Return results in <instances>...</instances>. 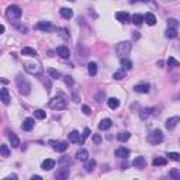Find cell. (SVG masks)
Wrapping results in <instances>:
<instances>
[{"label": "cell", "instance_id": "cell-16", "mask_svg": "<svg viewBox=\"0 0 180 180\" xmlns=\"http://www.w3.org/2000/svg\"><path fill=\"white\" fill-rule=\"evenodd\" d=\"M34 118H31V117H28V118H25L24 121H23V125H21V128H23V131H31L34 128Z\"/></svg>", "mask_w": 180, "mask_h": 180}, {"label": "cell", "instance_id": "cell-34", "mask_svg": "<svg viewBox=\"0 0 180 180\" xmlns=\"http://www.w3.org/2000/svg\"><path fill=\"white\" fill-rule=\"evenodd\" d=\"M104 98H106V93H104V90H98L97 93L94 94V101H96V103H103V101H104Z\"/></svg>", "mask_w": 180, "mask_h": 180}, {"label": "cell", "instance_id": "cell-17", "mask_svg": "<svg viewBox=\"0 0 180 180\" xmlns=\"http://www.w3.org/2000/svg\"><path fill=\"white\" fill-rule=\"evenodd\" d=\"M134 90L137 93H148V92H149V85L145 83V82L138 83V85H135L134 86Z\"/></svg>", "mask_w": 180, "mask_h": 180}, {"label": "cell", "instance_id": "cell-56", "mask_svg": "<svg viewBox=\"0 0 180 180\" xmlns=\"http://www.w3.org/2000/svg\"><path fill=\"white\" fill-rule=\"evenodd\" d=\"M7 179H17V176H16V175H10Z\"/></svg>", "mask_w": 180, "mask_h": 180}, {"label": "cell", "instance_id": "cell-22", "mask_svg": "<svg viewBox=\"0 0 180 180\" xmlns=\"http://www.w3.org/2000/svg\"><path fill=\"white\" fill-rule=\"evenodd\" d=\"M111 125H113V121H111L110 118H104L98 123V128H100L101 131H106V130L111 128Z\"/></svg>", "mask_w": 180, "mask_h": 180}, {"label": "cell", "instance_id": "cell-55", "mask_svg": "<svg viewBox=\"0 0 180 180\" xmlns=\"http://www.w3.org/2000/svg\"><path fill=\"white\" fill-rule=\"evenodd\" d=\"M134 38H135V40H138V38H139V33H134Z\"/></svg>", "mask_w": 180, "mask_h": 180}, {"label": "cell", "instance_id": "cell-31", "mask_svg": "<svg viewBox=\"0 0 180 180\" xmlns=\"http://www.w3.org/2000/svg\"><path fill=\"white\" fill-rule=\"evenodd\" d=\"M130 138H131V134H130L128 131H123V132H120V134L117 135V139H118L120 142H127Z\"/></svg>", "mask_w": 180, "mask_h": 180}, {"label": "cell", "instance_id": "cell-20", "mask_svg": "<svg viewBox=\"0 0 180 180\" xmlns=\"http://www.w3.org/2000/svg\"><path fill=\"white\" fill-rule=\"evenodd\" d=\"M8 141H10V143H11L13 148L20 146V138H18L14 132H10V134H8Z\"/></svg>", "mask_w": 180, "mask_h": 180}, {"label": "cell", "instance_id": "cell-45", "mask_svg": "<svg viewBox=\"0 0 180 180\" xmlns=\"http://www.w3.org/2000/svg\"><path fill=\"white\" fill-rule=\"evenodd\" d=\"M72 100L75 103H79L80 101V93H79V90H72Z\"/></svg>", "mask_w": 180, "mask_h": 180}, {"label": "cell", "instance_id": "cell-23", "mask_svg": "<svg viewBox=\"0 0 180 180\" xmlns=\"http://www.w3.org/2000/svg\"><path fill=\"white\" fill-rule=\"evenodd\" d=\"M142 17H143V21H145L148 25H155L156 24L155 14H152V13H146V14H145V16H142Z\"/></svg>", "mask_w": 180, "mask_h": 180}, {"label": "cell", "instance_id": "cell-30", "mask_svg": "<svg viewBox=\"0 0 180 180\" xmlns=\"http://www.w3.org/2000/svg\"><path fill=\"white\" fill-rule=\"evenodd\" d=\"M107 104H108V107H110L111 110H115V108H118L120 107V100L118 98H115V97H111V98H108Z\"/></svg>", "mask_w": 180, "mask_h": 180}, {"label": "cell", "instance_id": "cell-47", "mask_svg": "<svg viewBox=\"0 0 180 180\" xmlns=\"http://www.w3.org/2000/svg\"><path fill=\"white\" fill-rule=\"evenodd\" d=\"M90 135V130L89 128H85V131H83V134H82V137H80V143H83L87 139V137Z\"/></svg>", "mask_w": 180, "mask_h": 180}, {"label": "cell", "instance_id": "cell-59", "mask_svg": "<svg viewBox=\"0 0 180 180\" xmlns=\"http://www.w3.org/2000/svg\"><path fill=\"white\" fill-rule=\"evenodd\" d=\"M68 2H72V3H73V2H76V0H68Z\"/></svg>", "mask_w": 180, "mask_h": 180}, {"label": "cell", "instance_id": "cell-38", "mask_svg": "<svg viewBox=\"0 0 180 180\" xmlns=\"http://www.w3.org/2000/svg\"><path fill=\"white\" fill-rule=\"evenodd\" d=\"M34 117L38 120H45L47 118V113L44 110H35L34 111Z\"/></svg>", "mask_w": 180, "mask_h": 180}, {"label": "cell", "instance_id": "cell-42", "mask_svg": "<svg viewBox=\"0 0 180 180\" xmlns=\"http://www.w3.org/2000/svg\"><path fill=\"white\" fill-rule=\"evenodd\" d=\"M169 176L172 177V179H175V180H179L180 179V170L179 169H172L170 173H169Z\"/></svg>", "mask_w": 180, "mask_h": 180}, {"label": "cell", "instance_id": "cell-19", "mask_svg": "<svg viewBox=\"0 0 180 180\" xmlns=\"http://www.w3.org/2000/svg\"><path fill=\"white\" fill-rule=\"evenodd\" d=\"M68 138H69V141L72 143H79L80 142V134H79V131H76V130L70 131L69 135H68Z\"/></svg>", "mask_w": 180, "mask_h": 180}, {"label": "cell", "instance_id": "cell-1", "mask_svg": "<svg viewBox=\"0 0 180 180\" xmlns=\"http://www.w3.org/2000/svg\"><path fill=\"white\" fill-rule=\"evenodd\" d=\"M24 70L28 72L30 75L38 76V75H41V72H42V65H41V62L37 61V59L27 61V62H24Z\"/></svg>", "mask_w": 180, "mask_h": 180}, {"label": "cell", "instance_id": "cell-15", "mask_svg": "<svg viewBox=\"0 0 180 180\" xmlns=\"http://www.w3.org/2000/svg\"><path fill=\"white\" fill-rule=\"evenodd\" d=\"M132 166L137 169H143L146 166V160H145V158H142V156H138V158H135V159L132 160Z\"/></svg>", "mask_w": 180, "mask_h": 180}, {"label": "cell", "instance_id": "cell-51", "mask_svg": "<svg viewBox=\"0 0 180 180\" xmlns=\"http://www.w3.org/2000/svg\"><path fill=\"white\" fill-rule=\"evenodd\" d=\"M16 27H17V30H18V31H21V33H27V28H25L24 25H18V24H16Z\"/></svg>", "mask_w": 180, "mask_h": 180}, {"label": "cell", "instance_id": "cell-9", "mask_svg": "<svg viewBox=\"0 0 180 180\" xmlns=\"http://www.w3.org/2000/svg\"><path fill=\"white\" fill-rule=\"evenodd\" d=\"M179 121H180V118L177 117V115H175V117H170V118L166 120V123H165V127H166V130L172 131V130H175V128L177 127Z\"/></svg>", "mask_w": 180, "mask_h": 180}, {"label": "cell", "instance_id": "cell-29", "mask_svg": "<svg viewBox=\"0 0 180 180\" xmlns=\"http://www.w3.org/2000/svg\"><path fill=\"white\" fill-rule=\"evenodd\" d=\"M42 169L44 170H51V169H53V166H55V160L53 159H45L44 162H42Z\"/></svg>", "mask_w": 180, "mask_h": 180}, {"label": "cell", "instance_id": "cell-54", "mask_svg": "<svg viewBox=\"0 0 180 180\" xmlns=\"http://www.w3.org/2000/svg\"><path fill=\"white\" fill-rule=\"evenodd\" d=\"M3 33H4V25L0 24V34H3Z\"/></svg>", "mask_w": 180, "mask_h": 180}, {"label": "cell", "instance_id": "cell-14", "mask_svg": "<svg viewBox=\"0 0 180 180\" xmlns=\"http://www.w3.org/2000/svg\"><path fill=\"white\" fill-rule=\"evenodd\" d=\"M128 155H130V151H128L127 148H118V149H115V158H118V159H127Z\"/></svg>", "mask_w": 180, "mask_h": 180}, {"label": "cell", "instance_id": "cell-49", "mask_svg": "<svg viewBox=\"0 0 180 180\" xmlns=\"http://www.w3.org/2000/svg\"><path fill=\"white\" fill-rule=\"evenodd\" d=\"M82 113L83 114H86V115H90L92 114V108H90L89 106H86V104H83L82 106Z\"/></svg>", "mask_w": 180, "mask_h": 180}, {"label": "cell", "instance_id": "cell-37", "mask_svg": "<svg viewBox=\"0 0 180 180\" xmlns=\"http://www.w3.org/2000/svg\"><path fill=\"white\" fill-rule=\"evenodd\" d=\"M132 24H135V25H141L143 23V17L141 16V14H134L132 16Z\"/></svg>", "mask_w": 180, "mask_h": 180}, {"label": "cell", "instance_id": "cell-3", "mask_svg": "<svg viewBox=\"0 0 180 180\" xmlns=\"http://www.w3.org/2000/svg\"><path fill=\"white\" fill-rule=\"evenodd\" d=\"M131 49H132V45L130 41H123L115 45V53L120 58H125L128 53L131 52Z\"/></svg>", "mask_w": 180, "mask_h": 180}, {"label": "cell", "instance_id": "cell-5", "mask_svg": "<svg viewBox=\"0 0 180 180\" xmlns=\"http://www.w3.org/2000/svg\"><path fill=\"white\" fill-rule=\"evenodd\" d=\"M49 107L52 108V110H65L66 107H68V101H66L63 97L61 96H58V97H53L51 101H49Z\"/></svg>", "mask_w": 180, "mask_h": 180}, {"label": "cell", "instance_id": "cell-43", "mask_svg": "<svg viewBox=\"0 0 180 180\" xmlns=\"http://www.w3.org/2000/svg\"><path fill=\"white\" fill-rule=\"evenodd\" d=\"M168 25H169V28H176L177 30V27H179V21H177L176 18H169Z\"/></svg>", "mask_w": 180, "mask_h": 180}, {"label": "cell", "instance_id": "cell-35", "mask_svg": "<svg viewBox=\"0 0 180 180\" xmlns=\"http://www.w3.org/2000/svg\"><path fill=\"white\" fill-rule=\"evenodd\" d=\"M127 76V70H124V69H120V70H117L114 75H113V78L115 79V80H123L124 78Z\"/></svg>", "mask_w": 180, "mask_h": 180}, {"label": "cell", "instance_id": "cell-10", "mask_svg": "<svg viewBox=\"0 0 180 180\" xmlns=\"http://www.w3.org/2000/svg\"><path fill=\"white\" fill-rule=\"evenodd\" d=\"M69 175H70V172H69V169H68V166H61V169H59L56 172V175H55V179L65 180L69 177Z\"/></svg>", "mask_w": 180, "mask_h": 180}, {"label": "cell", "instance_id": "cell-7", "mask_svg": "<svg viewBox=\"0 0 180 180\" xmlns=\"http://www.w3.org/2000/svg\"><path fill=\"white\" fill-rule=\"evenodd\" d=\"M89 55H90V51L86 45H83V44L76 45V56H78V59H80L83 62V61H86V58Z\"/></svg>", "mask_w": 180, "mask_h": 180}, {"label": "cell", "instance_id": "cell-44", "mask_svg": "<svg viewBox=\"0 0 180 180\" xmlns=\"http://www.w3.org/2000/svg\"><path fill=\"white\" fill-rule=\"evenodd\" d=\"M168 65H169V66H173V68H177V66L180 65V62L177 61V59H175L173 56H169V59H168Z\"/></svg>", "mask_w": 180, "mask_h": 180}, {"label": "cell", "instance_id": "cell-6", "mask_svg": "<svg viewBox=\"0 0 180 180\" xmlns=\"http://www.w3.org/2000/svg\"><path fill=\"white\" fill-rule=\"evenodd\" d=\"M146 141L152 145H158L163 141V132L160 131V130H155V131H152L151 134L146 137Z\"/></svg>", "mask_w": 180, "mask_h": 180}, {"label": "cell", "instance_id": "cell-25", "mask_svg": "<svg viewBox=\"0 0 180 180\" xmlns=\"http://www.w3.org/2000/svg\"><path fill=\"white\" fill-rule=\"evenodd\" d=\"M76 159L85 162L86 159H89V152H87L86 149H79V151L76 152Z\"/></svg>", "mask_w": 180, "mask_h": 180}, {"label": "cell", "instance_id": "cell-39", "mask_svg": "<svg viewBox=\"0 0 180 180\" xmlns=\"http://www.w3.org/2000/svg\"><path fill=\"white\" fill-rule=\"evenodd\" d=\"M177 37V30L176 28H169L166 30V38H176Z\"/></svg>", "mask_w": 180, "mask_h": 180}, {"label": "cell", "instance_id": "cell-58", "mask_svg": "<svg viewBox=\"0 0 180 180\" xmlns=\"http://www.w3.org/2000/svg\"><path fill=\"white\" fill-rule=\"evenodd\" d=\"M162 2H175V0H162Z\"/></svg>", "mask_w": 180, "mask_h": 180}, {"label": "cell", "instance_id": "cell-36", "mask_svg": "<svg viewBox=\"0 0 180 180\" xmlns=\"http://www.w3.org/2000/svg\"><path fill=\"white\" fill-rule=\"evenodd\" d=\"M166 163H168V159H166V158H155V159L152 160V165H153V166H165Z\"/></svg>", "mask_w": 180, "mask_h": 180}, {"label": "cell", "instance_id": "cell-28", "mask_svg": "<svg viewBox=\"0 0 180 180\" xmlns=\"http://www.w3.org/2000/svg\"><path fill=\"white\" fill-rule=\"evenodd\" d=\"M96 168V160L94 159H86L85 160V169L86 172H93Z\"/></svg>", "mask_w": 180, "mask_h": 180}, {"label": "cell", "instance_id": "cell-27", "mask_svg": "<svg viewBox=\"0 0 180 180\" xmlns=\"http://www.w3.org/2000/svg\"><path fill=\"white\" fill-rule=\"evenodd\" d=\"M61 16L66 20H69L73 17V11H72V8H68V7H62L61 8Z\"/></svg>", "mask_w": 180, "mask_h": 180}, {"label": "cell", "instance_id": "cell-32", "mask_svg": "<svg viewBox=\"0 0 180 180\" xmlns=\"http://www.w3.org/2000/svg\"><path fill=\"white\" fill-rule=\"evenodd\" d=\"M87 69H89L90 76H96V75H97V63H96V62H89Z\"/></svg>", "mask_w": 180, "mask_h": 180}, {"label": "cell", "instance_id": "cell-33", "mask_svg": "<svg viewBox=\"0 0 180 180\" xmlns=\"http://www.w3.org/2000/svg\"><path fill=\"white\" fill-rule=\"evenodd\" d=\"M21 53L23 55H31V56H37V51L31 47H24V48L21 49Z\"/></svg>", "mask_w": 180, "mask_h": 180}, {"label": "cell", "instance_id": "cell-11", "mask_svg": "<svg viewBox=\"0 0 180 180\" xmlns=\"http://www.w3.org/2000/svg\"><path fill=\"white\" fill-rule=\"evenodd\" d=\"M56 52L62 59H69V56H70V51H69V48H68L66 45H59V47L56 48Z\"/></svg>", "mask_w": 180, "mask_h": 180}, {"label": "cell", "instance_id": "cell-12", "mask_svg": "<svg viewBox=\"0 0 180 180\" xmlns=\"http://www.w3.org/2000/svg\"><path fill=\"white\" fill-rule=\"evenodd\" d=\"M37 30H41V31H52L53 27H52V23L49 21H40L37 25H35Z\"/></svg>", "mask_w": 180, "mask_h": 180}, {"label": "cell", "instance_id": "cell-53", "mask_svg": "<svg viewBox=\"0 0 180 180\" xmlns=\"http://www.w3.org/2000/svg\"><path fill=\"white\" fill-rule=\"evenodd\" d=\"M0 82H2V83H4V85H7V83H8V80H7V79H4V78H0Z\"/></svg>", "mask_w": 180, "mask_h": 180}, {"label": "cell", "instance_id": "cell-48", "mask_svg": "<svg viewBox=\"0 0 180 180\" xmlns=\"http://www.w3.org/2000/svg\"><path fill=\"white\" fill-rule=\"evenodd\" d=\"M65 85H66V86H69V87L73 86V85H75L73 78H72V76H65Z\"/></svg>", "mask_w": 180, "mask_h": 180}, {"label": "cell", "instance_id": "cell-57", "mask_svg": "<svg viewBox=\"0 0 180 180\" xmlns=\"http://www.w3.org/2000/svg\"><path fill=\"white\" fill-rule=\"evenodd\" d=\"M132 108H138V103H135V104H132Z\"/></svg>", "mask_w": 180, "mask_h": 180}, {"label": "cell", "instance_id": "cell-41", "mask_svg": "<svg viewBox=\"0 0 180 180\" xmlns=\"http://www.w3.org/2000/svg\"><path fill=\"white\" fill-rule=\"evenodd\" d=\"M0 153L4 156V158H7L10 155V149H8L7 145H0Z\"/></svg>", "mask_w": 180, "mask_h": 180}, {"label": "cell", "instance_id": "cell-21", "mask_svg": "<svg viewBox=\"0 0 180 180\" xmlns=\"http://www.w3.org/2000/svg\"><path fill=\"white\" fill-rule=\"evenodd\" d=\"M0 101H3L4 104L10 103V93L7 89H0Z\"/></svg>", "mask_w": 180, "mask_h": 180}, {"label": "cell", "instance_id": "cell-8", "mask_svg": "<svg viewBox=\"0 0 180 180\" xmlns=\"http://www.w3.org/2000/svg\"><path fill=\"white\" fill-rule=\"evenodd\" d=\"M49 145H52L53 151L56 152H65L68 149V142L65 141H49Z\"/></svg>", "mask_w": 180, "mask_h": 180}, {"label": "cell", "instance_id": "cell-26", "mask_svg": "<svg viewBox=\"0 0 180 180\" xmlns=\"http://www.w3.org/2000/svg\"><path fill=\"white\" fill-rule=\"evenodd\" d=\"M58 165L59 166H70L72 165V159H70V156H61L59 159H58Z\"/></svg>", "mask_w": 180, "mask_h": 180}, {"label": "cell", "instance_id": "cell-40", "mask_svg": "<svg viewBox=\"0 0 180 180\" xmlns=\"http://www.w3.org/2000/svg\"><path fill=\"white\" fill-rule=\"evenodd\" d=\"M48 75H49V76H51L52 79H59V78H61V73H59L58 70L52 69V68H49V69H48Z\"/></svg>", "mask_w": 180, "mask_h": 180}, {"label": "cell", "instance_id": "cell-52", "mask_svg": "<svg viewBox=\"0 0 180 180\" xmlns=\"http://www.w3.org/2000/svg\"><path fill=\"white\" fill-rule=\"evenodd\" d=\"M31 179H33V180H34V179H35V180H41L42 177H41V176H38V175H33V176H31Z\"/></svg>", "mask_w": 180, "mask_h": 180}, {"label": "cell", "instance_id": "cell-13", "mask_svg": "<svg viewBox=\"0 0 180 180\" xmlns=\"http://www.w3.org/2000/svg\"><path fill=\"white\" fill-rule=\"evenodd\" d=\"M153 111H155V108H151V107H145V108H141V110H139V118H141V120L149 118Z\"/></svg>", "mask_w": 180, "mask_h": 180}, {"label": "cell", "instance_id": "cell-50", "mask_svg": "<svg viewBox=\"0 0 180 180\" xmlns=\"http://www.w3.org/2000/svg\"><path fill=\"white\" fill-rule=\"evenodd\" d=\"M92 139H93V142H94V143H101V135L94 134L93 137H92Z\"/></svg>", "mask_w": 180, "mask_h": 180}, {"label": "cell", "instance_id": "cell-4", "mask_svg": "<svg viewBox=\"0 0 180 180\" xmlns=\"http://www.w3.org/2000/svg\"><path fill=\"white\" fill-rule=\"evenodd\" d=\"M21 14H23V10L18 6H16V4L8 6L7 10H6V16H7L8 20H11V21H17L21 17Z\"/></svg>", "mask_w": 180, "mask_h": 180}, {"label": "cell", "instance_id": "cell-24", "mask_svg": "<svg viewBox=\"0 0 180 180\" xmlns=\"http://www.w3.org/2000/svg\"><path fill=\"white\" fill-rule=\"evenodd\" d=\"M120 63L123 66L124 70H131L132 69V62L128 58H120Z\"/></svg>", "mask_w": 180, "mask_h": 180}, {"label": "cell", "instance_id": "cell-2", "mask_svg": "<svg viewBox=\"0 0 180 180\" xmlns=\"http://www.w3.org/2000/svg\"><path fill=\"white\" fill-rule=\"evenodd\" d=\"M16 85H17V89H18V92H20L23 96H27V94H30V92H31V85H30L28 80H27L25 78H23L21 75H18V76H17Z\"/></svg>", "mask_w": 180, "mask_h": 180}, {"label": "cell", "instance_id": "cell-46", "mask_svg": "<svg viewBox=\"0 0 180 180\" xmlns=\"http://www.w3.org/2000/svg\"><path fill=\"white\" fill-rule=\"evenodd\" d=\"M168 158L169 159H172V160H175V162L180 160V155L177 153V152H168Z\"/></svg>", "mask_w": 180, "mask_h": 180}, {"label": "cell", "instance_id": "cell-18", "mask_svg": "<svg viewBox=\"0 0 180 180\" xmlns=\"http://www.w3.org/2000/svg\"><path fill=\"white\" fill-rule=\"evenodd\" d=\"M115 18L120 21V23H128L130 21V14H128L127 11H118V13H115Z\"/></svg>", "mask_w": 180, "mask_h": 180}]
</instances>
